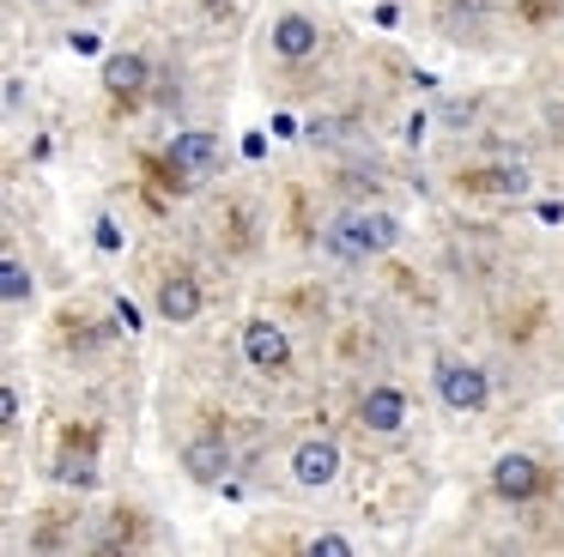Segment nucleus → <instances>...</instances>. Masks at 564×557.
Returning a JSON list of instances; mask_svg holds the SVG:
<instances>
[{
    "mask_svg": "<svg viewBox=\"0 0 564 557\" xmlns=\"http://www.w3.org/2000/svg\"><path fill=\"white\" fill-rule=\"evenodd\" d=\"M437 387H443V400H449L455 412H479V406L491 400L486 370H474V363H443V370H437Z\"/></svg>",
    "mask_w": 564,
    "mask_h": 557,
    "instance_id": "f03ea898",
    "label": "nucleus"
},
{
    "mask_svg": "<svg viewBox=\"0 0 564 557\" xmlns=\"http://www.w3.org/2000/svg\"><path fill=\"white\" fill-rule=\"evenodd\" d=\"M116 321H122V327H128V334H134V327H140V309H134V303H128V297H122V303H116Z\"/></svg>",
    "mask_w": 564,
    "mask_h": 557,
    "instance_id": "f3484780",
    "label": "nucleus"
},
{
    "mask_svg": "<svg viewBox=\"0 0 564 557\" xmlns=\"http://www.w3.org/2000/svg\"><path fill=\"white\" fill-rule=\"evenodd\" d=\"M334 472H340V448L322 443V436H310V443L292 455V479L310 484V491H316V484H334Z\"/></svg>",
    "mask_w": 564,
    "mask_h": 557,
    "instance_id": "20e7f679",
    "label": "nucleus"
},
{
    "mask_svg": "<svg viewBox=\"0 0 564 557\" xmlns=\"http://www.w3.org/2000/svg\"><path fill=\"white\" fill-rule=\"evenodd\" d=\"M273 48H280L285 61H304L310 48H316V24H310L304 12H285V19L273 24Z\"/></svg>",
    "mask_w": 564,
    "mask_h": 557,
    "instance_id": "1a4fd4ad",
    "label": "nucleus"
},
{
    "mask_svg": "<svg viewBox=\"0 0 564 557\" xmlns=\"http://www.w3.org/2000/svg\"><path fill=\"white\" fill-rule=\"evenodd\" d=\"M310 557H352V539H340V533H322V539H310Z\"/></svg>",
    "mask_w": 564,
    "mask_h": 557,
    "instance_id": "2eb2a0df",
    "label": "nucleus"
},
{
    "mask_svg": "<svg viewBox=\"0 0 564 557\" xmlns=\"http://www.w3.org/2000/svg\"><path fill=\"white\" fill-rule=\"evenodd\" d=\"M491 491L510 496V503H528V496L540 491V467L528 455H503L498 467H491Z\"/></svg>",
    "mask_w": 564,
    "mask_h": 557,
    "instance_id": "39448f33",
    "label": "nucleus"
},
{
    "mask_svg": "<svg viewBox=\"0 0 564 557\" xmlns=\"http://www.w3.org/2000/svg\"><path fill=\"white\" fill-rule=\"evenodd\" d=\"M55 479H62V484H91L98 472H91V460H86V455H62V467H55Z\"/></svg>",
    "mask_w": 564,
    "mask_h": 557,
    "instance_id": "ddd939ff",
    "label": "nucleus"
},
{
    "mask_svg": "<svg viewBox=\"0 0 564 557\" xmlns=\"http://www.w3.org/2000/svg\"><path fill=\"white\" fill-rule=\"evenodd\" d=\"M358 412H365V424H370V430H382V436H389V430H401L406 400H401V387H370V394H365V406H358Z\"/></svg>",
    "mask_w": 564,
    "mask_h": 557,
    "instance_id": "6e6552de",
    "label": "nucleus"
},
{
    "mask_svg": "<svg viewBox=\"0 0 564 557\" xmlns=\"http://www.w3.org/2000/svg\"><path fill=\"white\" fill-rule=\"evenodd\" d=\"M243 351L256 370H285V358H292V339H285L280 321H249L243 327Z\"/></svg>",
    "mask_w": 564,
    "mask_h": 557,
    "instance_id": "7ed1b4c3",
    "label": "nucleus"
},
{
    "mask_svg": "<svg viewBox=\"0 0 564 557\" xmlns=\"http://www.w3.org/2000/svg\"><path fill=\"white\" fill-rule=\"evenodd\" d=\"M147 55H110L104 61V85H110L116 97H128V91H140V85H147Z\"/></svg>",
    "mask_w": 564,
    "mask_h": 557,
    "instance_id": "9b49d317",
    "label": "nucleus"
},
{
    "mask_svg": "<svg viewBox=\"0 0 564 557\" xmlns=\"http://www.w3.org/2000/svg\"><path fill=\"white\" fill-rule=\"evenodd\" d=\"M159 315L164 321H195L200 315V285L188 273H176V278H164L159 285Z\"/></svg>",
    "mask_w": 564,
    "mask_h": 557,
    "instance_id": "0eeeda50",
    "label": "nucleus"
},
{
    "mask_svg": "<svg viewBox=\"0 0 564 557\" xmlns=\"http://www.w3.org/2000/svg\"><path fill=\"white\" fill-rule=\"evenodd\" d=\"M0 291H7V303H31V273H25V261H7V266H0Z\"/></svg>",
    "mask_w": 564,
    "mask_h": 557,
    "instance_id": "f8f14e48",
    "label": "nucleus"
},
{
    "mask_svg": "<svg viewBox=\"0 0 564 557\" xmlns=\"http://www.w3.org/2000/svg\"><path fill=\"white\" fill-rule=\"evenodd\" d=\"M183 467H188V479L213 484L225 467H231V455H225V443H213V436H200V443H188V448H183Z\"/></svg>",
    "mask_w": 564,
    "mask_h": 557,
    "instance_id": "9d476101",
    "label": "nucleus"
},
{
    "mask_svg": "<svg viewBox=\"0 0 564 557\" xmlns=\"http://www.w3.org/2000/svg\"><path fill=\"white\" fill-rule=\"evenodd\" d=\"M219 164V140L213 133H176L171 140V170H183V176H200V170Z\"/></svg>",
    "mask_w": 564,
    "mask_h": 557,
    "instance_id": "423d86ee",
    "label": "nucleus"
},
{
    "mask_svg": "<svg viewBox=\"0 0 564 557\" xmlns=\"http://www.w3.org/2000/svg\"><path fill=\"white\" fill-rule=\"evenodd\" d=\"M491 188H498V194H522V188H528V170H522V164H516V170H510V164L491 170Z\"/></svg>",
    "mask_w": 564,
    "mask_h": 557,
    "instance_id": "4468645a",
    "label": "nucleus"
},
{
    "mask_svg": "<svg viewBox=\"0 0 564 557\" xmlns=\"http://www.w3.org/2000/svg\"><path fill=\"white\" fill-rule=\"evenodd\" d=\"M98 249H122V230H116V218H98Z\"/></svg>",
    "mask_w": 564,
    "mask_h": 557,
    "instance_id": "dca6fc26",
    "label": "nucleus"
},
{
    "mask_svg": "<svg viewBox=\"0 0 564 557\" xmlns=\"http://www.w3.org/2000/svg\"><path fill=\"white\" fill-rule=\"evenodd\" d=\"M394 237H401V225H394L389 212H346L340 225H328V249L346 254V261H365V254H382L394 249Z\"/></svg>",
    "mask_w": 564,
    "mask_h": 557,
    "instance_id": "f257e3e1",
    "label": "nucleus"
}]
</instances>
